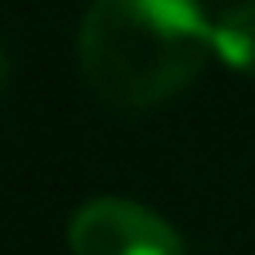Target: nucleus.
I'll list each match as a JSON object with an SVG mask.
<instances>
[{
	"label": "nucleus",
	"mask_w": 255,
	"mask_h": 255,
	"mask_svg": "<svg viewBox=\"0 0 255 255\" xmlns=\"http://www.w3.org/2000/svg\"><path fill=\"white\" fill-rule=\"evenodd\" d=\"M215 58L229 72L255 76V0H242L215 18Z\"/></svg>",
	"instance_id": "3"
},
{
	"label": "nucleus",
	"mask_w": 255,
	"mask_h": 255,
	"mask_svg": "<svg viewBox=\"0 0 255 255\" xmlns=\"http://www.w3.org/2000/svg\"><path fill=\"white\" fill-rule=\"evenodd\" d=\"M215 58V18L197 0H90L76 31L85 85L126 112L184 94Z\"/></svg>",
	"instance_id": "1"
},
{
	"label": "nucleus",
	"mask_w": 255,
	"mask_h": 255,
	"mask_svg": "<svg viewBox=\"0 0 255 255\" xmlns=\"http://www.w3.org/2000/svg\"><path fill=\"white\" fill-rule=\"evenodd\" d=\"M72 255H184V238L152 206L130 197H90L67 220Z\"/></svg>",
	"instance_id": "2"
},
{
	"label": "nucleus",
	"mask_w": 255,
	"mask_h": 255,
	"mask_svg": "<svg viewBox=\"0 0 255 255\" xmlns=\"http://www.w3.org/2000/svg\"><path fill=\"white\" fill-rule=\"evenodd\" d=\"M4 81H9V58H4V49H0V90H4Z\"/></svg>",
	"instance_id": "4"
}]
</instances>
